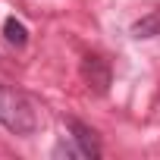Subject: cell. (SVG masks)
<instances>
[{
    "label": "cell",
    "mask_w": 160,
    "mask_h": 160,
    "mask_svg": "<svg viewBox=\"0 0 160 160\" xmlns=\"http://www.w3.org/2000/svg\"><path fill=\"white\" fill-rule=\"evenodd\" d=\"M0 126L10 129L13 135H22V138L38 132V110H35V104L22 91H16L10 85H0Z\"/></svg>",
    "instance_id": "6da1fadb"
},
{
    "label": "cell",
    "mask_w": 160,
    "mask_h": 160,
    "mask_svg": "<svg viewBox=\"0 0 160 160\" xmlns=\"http://www.w3.org/2000/svg\"><path fill=\"white\" fill-rule=\"evenodd\" d=\"M82 75H85V82L94 94H104L110 88V66L101 57H85L82 60Z\"/></svg>",
    "instance_id": "7a4b0ae2"
},
{
    "label": "cell",
    "mask_w": 160,
    "mask_h": 160,
    "mask_svg": "<svg viewBox=\"0 0 160 160\" xmlns=\"http://www.w3.org/2000/svg\"><path fill=\"white\" fill-rule=\"evenodd\" d=\"M69 132H72V141L78 144V151H82L85 160H98L101 157V144H98L94 129H88L85 122H78V119H69Z\"/></svg>",
    "instance_id": "3957f363"
},
{
    "label": "cell",
    "mask_w": 160,
    "mask_h": 160,
    "mask_svg": "<svg viewBox=\"0 0 160 160\" xmlns=\"http://www.w3.org/2000/svg\"><path fill=\"white\" fill-rule=\"evenodd\" d=\"M3 38H7L13 47H25V41H28V28H25L16 16H10V19L3 22Z\"/></svg>",
    "instance_id": "277c9868"
},
{
    "label": "cell",
    "mask_w": 160,
    "mask_h": 160,
    "mask_svg": "<svg viewBox=\"0 0 160 160\" xmlns=\"http://www.w3.org/2000/svg\"><path fill=\"white\" fill-rule=\"evenodd\" d=\"M154 35H160V10L148 13L144 19H138L132 25V38H154Z\"/></svg>",
    "instance_id": "5b68a950"
}]
</instances>
